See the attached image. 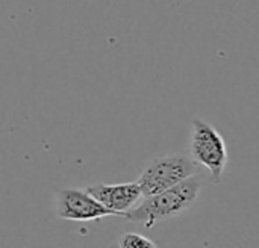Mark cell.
<instances>
[{"label": "cell", "mask_w": 259, "mask_h": 248, "mask_svg": "<svg viewBox=\"0 0 259 248\" xmlns=\"http://www.w3.org/2000/svg\"><path fill=\"white\" fill-rule=\"evenodd\" d=\"M191 159L209 171L212 183H220L228 165V147L222 133L203 120L191 121Z\"/></svg>", "instance_id": "2"}, {"label": "cell", "mask_w": 259, "mask_h": 248, "mask_svg": "<svg viewBox=\"0 0 259 248\" xmlns=\"http://www.w3.org/2000/svg\"><path fill=\"white\" fill-rule=\"evenodd\" d=\"M87 191L111 211L114 217H126V214L144 199L138 180L126 183H97L88 186Z\"/></svg>", "instance_id": "5"}, {"label": "cell", "mask_w": 259, "mask_h": 248, "mask_svg": "<svg viewBox=\"0 0 259 248\" xmlns=\"http://www.w3.org/2000/svg\"><path fill=\"white\" fill-rule=\"evenodd\" d=\"M200 189V180L191 176L159 194L144 197L132 211L126 214L124 218L132 223L141 224L146 229H150L158 221L175 218L187 212L196 203Z\"/></svg>", "instance_id": "1"}, {"label": "cell", "mask_w": 259, "mask_h": 248, "mask_svg": "<svg viewBox=\"0 0 259 248\" xmlns=\"http://www.w3.org/2000/svg\"><path fill=\"white\" fill-rule=\"evenodd\" d=\"M55 214L65 221H97L106 217H114L99 200H96L87 189L65 188L55 197Z\"/></svg>", "instance_id": "4"}, {"label": "cell", "mask_w": 259, "mask_h": 248, "mask_svg": "<svg viewBox=\"0 0 259 248\" xmlns=\"http://www.w3.org/2000/svg\"><path fill=\"white\" fill-rule=\"evenodd\" d=\"M196 165L197 164L190 156L184 155H170L153 159L138 177L143 195L150 197L184 182L194 176Z\"/></svg>", "instance_id": "3"}, {"label": "cell", "mask_w": 259, "mask_h": 248, "mask_svg": "<svg viewBox=\"0 0 259 248\" xmlns=\"http://www.w3.org/2000/svg\"><path fill=\"white\" fill-rule=\"evenodd\" d=\"M118 247L121 248H155L156 244L149 238L138 233H124L118 239Z\"/></svg>", "instance_id": "6"}]
</instances>
